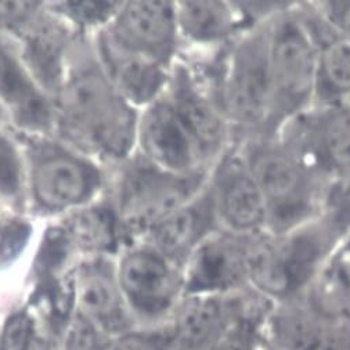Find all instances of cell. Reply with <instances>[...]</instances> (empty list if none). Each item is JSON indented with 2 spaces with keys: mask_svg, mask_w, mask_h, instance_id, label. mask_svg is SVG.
<instances>
[{
  "mask_svg": "<svg viewBox=\"0 0 350 350\" xmlns=\"http://www.w3.org/2000/svg\"><path fill=\"white\" fill-rule=\"evenodd\" d=\"M54 126L77 150L107 159L129 158L139 115L113 89L100 66H85L54 96Z\"/></svg>",
  "mask_w": 350,
  "mask_h": 350,
  "instance_id": "cell-1",
  "label": "cell"
},
{
  "mask_svg": "<svg viewBox=\"0 0 350 350\" xmlns=\"http://www.w3.org/2000/svg\"><path fill=\"white\" fill-rule=\"evenodd\" d=\"M343 236L324 215L284 234L255 236L248 284L275 305L302 298Z\"/></svg>",
  "mask_w": 350,
  "mask_h": 350,
  "instance_id": "cell-2",
  "label": "cell"
},
{
  "mask_svg": "<svg viewBox=\"0 0 350 350\" xmlns=\"http://www.w3.org/2000/svg\"><path fill=\"white\" fill-rule=\"evenodd\" d=\"M237 146L265 198L266 232L284 234L323 213L329 182L278 137H247Z\"/></svg>",
  "mask_w": 350,
  "mask_h": 350,
  "instance_id": "cell-3",
  "label": "cell"
},
{
  "mask_svg": "<svg viewBox=\"0 0 350 350\" xmlns=\"http://www.w3.org/2000/svg\"><path fill=\"white\" fill-rule=\"evenodd\" d=\"M289 9L269 21L271 100L266 137L312 108L316 94L317 44L301 10Z\"/></svg>",
  "mask_w": 350,
  "mask_h": 350,
  "instance_id": "cell-4",
  "label": "cell"
},
{
  "mask_svg": "<svg viewBox=\"0 0 350 350\" xmlns=\"http://www.w3.org/2000/svg\"><path fill=\"white\" fill-rule=\"evenodd\" d=\"M213 96L243 139L266 137L271 100L269 24L247 31L224 51Z\"/></svg>",
  "mask_w": 350,
  "mask_h": 350,
  "instance_id": "cell-5",
  "label": "cell"
},
{
  "mask_svg": "<svg viewBox=\"0 0 350 350\" xmlns=\"http://www.w3.org/2000/svg\"><path fill=\"white\" fill-rule=\"evenodd\" d=\"M211 170L174 173L151 163L139 154L122 173L116 200L115 212L124 239L133 244L144 241L155 226L206 187Z\"/></svg>",
  "mask_w": 350,
  "mask_h": 350,
  "instance_id": "cell-6",
  "label": "cell"
},
{
  "mask_svg": "<svg viewBox=\"0 0 350 350\" xmlns=\"http://www.w3.org/2000/svg\"><path fill=\"white\" fill-rule=\"evenodd\" d=\"M116 281L128 309L154 328L169 323L185 297L183 269L144 241L125 251Z\"/></svg>",
  "mask_w": 350,
  "mask_h": 350,
  "instance_id": "cell-7",
  "label": "cell"
},
{
  "mask_svg": "<svg viewBox=\"0 0 350 350\" xmlns=\"http://www.w3.org/2000/svg\"><path fill=\"white\" fill-rule=\"evenodd\" d=\"M328 182L350 176V101L317 105L275 135Z\"/></svg>",
  "mask_w": 350,
  "mask_h": 350,
  "instance_id": "cell-8",
  "label": "cell"
},
{
  "mask_svg": "<svg viewBox=\"0 0 350 350\" xmlns=\"http://www.w3.org/2000/svg\"><path fill=\"white\" fill-rule=\"evenodd\" d=\"M31 150L29 187L40 209L62 212L83 206L100 189L98 169L75 152L46 142Z\"/></svg>",
  "mask_w": 350,
  "mask_h": 350,
  "instance_id": "cell-9",
  "label": "cell"
},
{
  "mask_svg": "<svg viewBox=\"0 0 350 350\" xmlns=\"http://www.w3.org/2000/svg\"><path fill=\"white\" fill-rule=\"evenodd\" d=\"M101 32L121 49L172 70L180 44L176 2H122Z\"/></svg>",
  "mask_w": 350,
  "mask_h": 350,
  "instance_id": "cell-10",
  "label": "cell"
},
{
  "mask_svg": "<svg viewBox=\"0 0 350 350\" xmlns=\"http://www.w3.org/2000/svg\"><path fill=\"white\" fill-rule=\"evenodd\" d=\"M209 189L221 230L239 236L266 232L265 198L237 144L230 146L213 165Z\"/></svg>",
  "mask_w": 350,
  "mask_h": 350,
  "instance_id": "cell-11",
  "label": "cell"
},
{
  "mask_svg": "<svg viewBox=\"0 0 350 350\" xmlns=\"http://www.w3.org/2000/svg\"><path fill=\"white\" fill-rule=\"evenodd\" d=\"M136 144L144 159L174 173L190 174L213 167L165 92L139 115Z\"/></svg>",
  "mask_w": 350,
  "mask_h": 350,
  "instance_id": "cell-12",
  "label": "cell"
},
{
  "mask_svg": "<svg viewBox=\"0 0 350 350\" xmlns=\"http://www.w3.org/2000/svg\"><path fill=\"white\" fill-rule=\"evenodd\" d=\"M254 239L221 228L211 234L183 266L185 297L223 295L250 285L248 260Z\"/></svg>",
  "mask_w": 350,
  "mask_h": 350,
  "instance_id": "cell-13",
  "label": "cell"
},
{
  "mask_svg": "<svg viewBox=\"0 0 350 350\" xmlns=\"http://www.w3.org/2000/svg\"><path fill=\"white\" fill-rule=\"evenodd\" d=\"M165 94L213 166L231 146L232 132L215 96L185 63L173 64Z\"/></svg>",
  "mask_w": 350,
  "mask_h": 350,
  "instance_id": "cell-14",
  "label": "cell"
},
{
  "mask_svg": "<svg viewBox=\"0 0 350 350\" xmlns=\"http://www.w3.org/2000/svg\"><path fill=\"white\" fill-rule=\"evenodd\" d=\"M217 230L220 224L208 182L197 197L155 226L144 243L183 269L194 250Z\"/></svg>",
  "mask_w": 350,
  "mask_h": 350,
  "instance_id": "cell-15",
  "label": "cell"
},
{
  "mask_svg": "<svg viewBox=\"0 0 350 350\" xmlns=\"http://www.w3.org/2000/svg\"><path fill=\"white\" fill-rule=\"evenodd\" d=\"M100 67L113 89L132 107H148L158 100L170 78V70L121 49L103 32L98 36Z\"/></svg>",
  "mask_w": 350,
  "mask_h": 350,
  "instance_id": "cell-16",
  "label": "cell"
},
{
  "mask_svg": "<svg viewBox=\"0 0 350 350\" xmlns=\"http://www.w3.org/2000/svg\"><path fill=\"white\" fill-rule=\"evenodd\" d=\"M231 316V293L186 295L165 327L174 350H208Z\"/></svg>",
  "mask_w": 350,
  "mask_h": 350,
  "instance_id": "cell-17",
  "label": "cell"
},
{
  "mask_svg": "<svg viewBox=\"0 0 350 350\" xmlns=\"http://www.w3.org/2000/svg\"><path fill=\"white\" fill-rule=\"evenodd\" d=\"M0 105L29 131L49 132L54 126L53 104L35 83L10 47L0 42Z\"/></svg>",
  "mask_w": 350,
  "mask_h": 350,
  "instance_id": "cell-18",
  "label": "cell"
},
{
  "mask_svg": "<svg viewBox=\"0 0 350 350\" xmlns=\"http://www.w3.org/2000/svg\"><path fill=\"white\" fill-rule=\"evenodd\" d=\"M23 63L44 93L55 96L64 82V58L68 31L50 16H36L21 32Z\"/></svg>",
  "mask_w": 350,
  "mask_h": 350,
  "instance_id": "cell-19",
  "label": "cell"
},
{
  "mask_svg": "<svg viewBox=\"0 0 350 350\" xmlns=\"http://www.w3.org/2000/svg\"><path fill=\"white\" fill-rule=\"evenodd\" d=\"M301 13L317 44L314 101L319 105L350 101V39L334 31L314 8Z\"/></svg>",
  "mask_w": 350,
  "mask_h": 350,
  "instance_id": "cell-20",
  "label": "cell"
},
{
  "mask_svg": "<svg viewBox=\"0 0 350 350\" xmlns=\"http://www.w3.org/2000/svg\"><path fill=\"white\" fill-rule=\"evenodd\" d=\"M180 40L196 46H220L247 29L234 2H176Z\"/></svg>",
  "mask_w": 350,
  "mask_h": 350,
  "instance_id": "cell-21",
  "label": "cell"
},
{
  "mask_svg": "<svg viewBox=\"0 0 350 350\" xmlns=\"http://www.w3.org/2000/svg\"><path fill=\"white\" fill-rule=\"evenodd\" d=\"M304 297L323 314L350 323V232L335 245Z\"/></svg>",
  "mask_w": 350,
  "mask_h": 350,
  "instance_id": "cell-22",
  "label": "cell"
},
{
  "mask_svg": "<svg viewBox=\"0 0 350 350\" xmlns=\"http://www.w3.org/2000/svg\"><path fill=\"white\" fill-rule=\"evenodd\" d=\"M78 299L82 309L104 325L124 328L128 323V306L118 281L104 269L94 267L83 273L78 285Z\"/></svg>",
  "mask_w": 350,
  "mask_h": 350,
  "instance_id": "cell-23",
  "label": "cell"
},
{
  "mask_svg": "<svg viewBox=\"0 0 350 350\" xmlns=\"http://www.w3.org/2000/svg\"><path fill=\"white\" fill-rule=\"evenodd\" d=\"M71 244L85 251L113 252L118 250L124 232L115 209L92 206L75 212L66 228Z\"/></svg>",
  "mask_w": 350,
  "mask_h": 350,
  "instance_id": "cell-24",
  "label": "cell"
},
{
  "mask_svg": "<svg viewBox=\"0 0 350 350\" xmlns=\"http://www.w3.org/2000/svg\"><path fill=\"white\" fill-rule=\"evenodd\" d=\"M2 346L3 350H49V339L31 314L18 313L6 324Z\"/></svg>",
  "mask_w": 350,
  "mask_h": 350,
  "instance_id": "cell-25",
  "label": "cell"
},
{
  "mask_svg": "<svg viewBox=\"0 0 350 350\" xmlns=\"http://www.w3.org/2000/svg\"><path fill=\"white\" fill-rule=\"evenodd\" d=\"M24 189V165L18 147L0 133V196L18 201Z\"/></svg>",
  "mask_w": 350,
  "mask_h": 350,
  "instance_id": "cell-26",
  "label": "cell"
},
{
  "mask_svg": "<svg viewBox=\"0 0 350 350\" xmlns=\"http://www.w3.org/2000/svg\"><path fill=\"white\" fill-rule=\"evenodd\" d=\"M343 234L350 232V176L329 182L323 213Z\"/></svg>",
  "mask_w": 350,
  "mask_h": 350,
  "instance_id": "cell-27",
  "label": "cell"
},
{
  "mask_svg": "<svg viewBox=\"0 0 350 350\" xmlns=\"http://www.w3.org/2000/svg\"><path fill=\"white\" fill-rule=\"evenodd\" d=\"M121 5L122 2H64L57 6V10H63V14L83 25L97 23L109 24Z\"/></svg>",
  "mask_w": 350,
  "mask_h": 350,
  "instance_id": "cell-28",
  "label": "cell"
},
{
  "mask_svg": "<svg viewBox=\"0 0 350 350\" xmlns=\"http://www.w3.org/2000/svg\"><path fill=\"white\" fill-rule=\"evenodd\" d=\"M112 350H174L166 327L152 331L126 332L115 342Z\"/></svg>",
  "mask_w": 350,
  "mask_h": 350,
  "instance_id": "cell-29",
  "label": "cell"
},
{
  "mask_svg": "<svg viewBox=\"0 0 350 350\" xmlns=\"http://www.w3.org/2000/svg\"><path fill=\"white\" fill-rule=\"evenodd\" d=\"M29 234L31 227L23 220L0 221V262L14 259L28 243Z\"/></svg>",
  "mask_w": 350,
  "mask_h": 350,
  "instance_id": "cell-30",
  "label": "cell"
},
{
  "mask_svg": "<svg viewBox=\"0 0 350 350\" xmlns=\"http://www.w3.org/2000/svg\"><path fill=\"white\" fill-rule=\"evenodd\" d=\"M42 8L40 2H0V25L20 33Z\"/></svg>",
  "mask_w": 350,
  "mask_h": 350,
  "instance_id": "cell-31",
  "label": "cell"
},
{
  "mask_svg": "<svg viewBox=\"0 0 350 350\" xmlns=\"http://www.w3.org/2000/svg\"><path fill=\"white\" fill-rule=\"evenodd\" d=\"M64 350H103L90 321L77 316L68 323L64 335Z\"/></svg>",
  "mask_w": 350,
  "mask_h": 350,
  "instance_id": "cell-32",
  "label": "cell"
},
{
  "mask_svg": "<svg viewBox=\"0 0 350 350\" xmlns=\"http://www.w3.org/2000/svg\"><path fill=\"white\" fill-rule=\"evenodd\" d=\"M314 10L334 31L350 39V2H317Z\"/></svg>",
  "mask_w": 350,
  "mask_h": 350,
  "instance_id": "cell-33",
  "label": "cell"
},
{
  "mask_svg": "<svg viewBox=\"0 0 350 350\" xmlns=\"http://www.w3.org/2000/svg\"><path fill=\"white\" fill-rule=\"evenodd\" d=\"M9 120H8V111L0 105V125H3V124H6Z\"/></svg>",
  "mask_w": 350,
  "mask_h": 350,
  "instance_id": "cell-34",
  "label": "cell"
}]
</instances>
